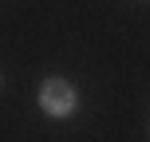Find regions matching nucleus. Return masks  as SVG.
<instances>
[{"label": "nucleus", "instance_id": "f257e3e1", "mask_svg": "<svg viewBox=\"0 0 150 142\" xmlns=\"http://www.w3.org/2000/svg\"><path fill=\"white\" fill-rule=\"evenodd\" d=\"M40 107H44V114H52V119H67L75 111V87L67 79H59V75L44 79V87H40Z\"/></svg>", "mask_w": 150, "mask_h": 142}]
</instances>
